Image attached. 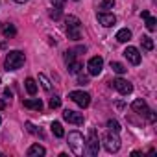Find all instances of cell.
I'll return each instance as SVG.
<instances>
[{
    "mask_svg": "<svg viewBox=\"0 0 157 157\" xmlns=\"http://www.w3.org/2000/svg\"><path fill=\"white\" fill-rule=\"evenodd\" d=\"M59 105H61V98H59L57 94H54V96L50 98V107H52V109H57Z\"/></svg>",
    "mask_w": 157,
    "mask_h": 157,
    "instance_id": "484cf974",
    "label": "cell"
},
{
    "mask_svg": "<svg viewBox=\"0 0 157 157\" xmlns=\"http://www.w3.org/2000/svg\"><path fill=\"white\" fill-rule=\"evenodd\" d=\"M98 22L104 26V28H109V26H113L115 22H117V17L113 15V13H107V11H98Z\"/></svg>",
    "mask_w": 157,
    "mask_h": 157,
    "instance_id": "30bf717a",
    "label": "cell"
},
{
    "mask_svg": "<svg viewBox=\"0 0 157 157\" xmlns=\"http://www.w3.org/2000/svg\"><path fill=\"white\" fill-rule=\"evenodd\" d=\"M107 129L113 131V133H118L120 131V124L117 120H107Z\"/></svg>",
    "mask_w": 157,
    "mask_h": 157,
    "instance_id": "603a6c76",
    "label": "cell"
},
{
    "mask_svg": "<svg viewBox=\"0 0 157 157\" xmlns=\"http://www.w3.org/2000/svg\"><path fill=\"white\" fill-rule=\"evenodd\" d=\"M24 54L21 52V50H11V52H8V56H6V61H4V67H6V70L10 72V70H19L22 65H24Z\"/></svg>",
    "mask_w": 157,
    "mask_h": 157,
    "instance_id": "3957f363",
    "label": "cell"
},
{
    "mask_svg": "<svg viewBox=\"0 0 157 157\" xmlns=\"http://www.w3.org/2000/svg\"><path fill=\"white\" fill-rule=\"evenodd\" d=\"M4 96H8V98H11V91H10V89H6V91H4Z\"/></svg>",
    "mask_w": 157,
    "mask_h": 157,
    "instance_id": "1f68e13d",
    "label": "cell"
},
{
    "mask_svg": "<svg viewBox=\"0 0 157 157\" xmlns=\"http://www.w3.org/2000/svg\"><path fill=\"white\" fill-rule=\"evenodd\" d=\"M61 10H63V8H56V6H54V8L50 10V17H52L54 21H57V19H61Z\"/></svg>",
    "mask_w": 157,
    "mask_h": 157,
    "instance_id": "d4e9b609",
    "label": "cell"
},
{
    "mask_svg": "<svg viewBox=\"0 0 157 157\" xmlns=\"http://www.w3.org/2000/svg\"><path fill=\"white\" fill-rule=\"evenodd\" d=\"M140 44H142V50H146V52H151V50H153V41H151V37H148V35H142Z\"/></svg>",
    "mask_w": 157,
    "mask_h": 157,
    "instance_id": "ac0fdd59",
    "label": "cell"
},
{
    "mask_svg": "<svg viewBox=\"0 0 157 157\" xmlns=\"http://www.w3.org/2000/svg\"><path fill=\"white\" fill-rule=\"evenodd\" d=\"M15 33H17V30H15V26H13V24H10V26H6V28H4V35H6V37H13Z\"/></svg>",
    "mask_w": 157,
    "mask_h": 157,
    "instance_id": "4316f807",
    "label": "cell"
},
{
    "mask_svg": "<svg viewBox=\"0 0 157 157\" xmlns=\"http://www.w3.org/2000/svg\"><path fill=\"white\" fill-rule=\"evenodd\" d=\"M26 129H28L32 135H39V137H43V131H41V129H37L32 122H26Z\"/></svg>",
    "mask_w": 157,
    "mask_h": 157,
    "instance_id": "cb8c5ba5",
    "label": "cell"
},
{
    "mask_svg": "<svg viewBox=\"0 0 157 157\" xmlns=\"http://www.w3.org/2000/svg\"><path fill=\"white\" fill-rule=\"evenodd\" d=\"M124 56H126V59H128L131 65H139V63H140V52H139L135 46H128V48L124 50Z\"/></svg>",
    "mask_w": 157,
    "mask_h": 157,
    "instance_id": "8fae6325",
    "label": "cell"
},
{
    "mask_svg": "<svg viewBox=\"0 0 157 157\" xmlns=\"http://www.w3.org/2000/svg\"><path fill=\"white\" fill-rule=\"evenodd\" d=\"M2 109H6V102H4V100H0V111H2Z\"/></svg>",
    "mask_w": 157,
    "mask_h": 157,
    "instance_id": "d6a6232c",
    "label": "cell"
},
{
    "mask_svg": "<svg viewBox=\"0 0 157 157\" xmlns=\"http://www.w3.org/2000/svg\"><path fill=\"white\" fill-rule=\"evenodd\" d=\"M52 2V6H56V8H63L65 6V0H50Z\"/></svg>",
    "mask_w": 157,
    "mask_h": 157,
    "instance_id": "4dcf8cb0",
    "label": "cell"
},
{
    "mask_svg": "<svg viewBox=\"0 0 157 157\" xmlns=\"http://www.w3.org/2000/svg\"><path fill=\"white\" fill-rule=\"evenodd\" d=\"M50 128H52V133H54L56 137H63V135H65L63 126H61L59 122H52V126H50Z\"/></svg>",
    "mask_w": 157,
    "mask_h": 157,
    "instance_id": "d6986e66",
    "label": "cell"
},
{
    "mask_svg": "<svg viewBox=\"0 0 157 157\" xmlns=\"http://www.w3.org/2000/svg\"><path fill=\"white\" fill-rule=\"evenodd\" d=\"M17 4H24V2H28V0H15Z\"/></svg>",
    "mask_w": 157,
    "mask_h": 157,
    "instance_id": "e575fe53",
    "label": "cell"
},
{
    "mask_svg": "<svg viewBox=\"0 0 157 157\" xmlns=\"http://www.w3.org/2000/svg\"><path fill=\"white\" fill-rule=\"evenodd\" d=\"M102 68H104V59H102L100 56H94V57L89 59V63H87V70H89L91 76H98V74L102 72Z\"/></svg>",
    "mask_w": 157,
    "mask_h": 157,
    "instance_id": "ba28073f",
    "label": "cell"
},
{
    "mask_svg": "<svg viewBox=\"0 0 157 157\" xmlns=\"http://www.w3.org/2000/svg\"><path fill=\"white\" fill-rule=\"evenodd\" d=\"M129 39H131V30L122 28V30L117 32V41H118V43H128Z\"/></svg>",
    "mask_w": 157,
    "mask_h": 157,
    "instance_id": "9a60e30c",
    "label": "cell"
},
{
    "mask_svg": "<svg viewBox=\"0 0 157 157\" xmlns=\"http://www.w3.org/2000/svg\"><path fill=\"white\" fill-rule=\"evenodd\" d=\"M22 104H24V107H28V109H35V111H43V102H41L39 98H33V100H24Z\"/></svg>",
    "mask_w": 157,
    "mask_h": 157,
    "instance_id": "5bb4252c",
    "label": "cell"
},
{
    "mask_svg": "<svg viewBox=\"0 0 157 157\" xmlns=\"http://www.w3.org/2000/svg\"><path fill=\"white\" fill-rule=\"evenodd\" d=\"M46 153V150H44V146H41V144H32L30 148H28V157H43Z\"/></svg>",
    "mask_w": 157,
    "mask_h": 157,
    "instance_id": "4fadbf2b",
    "label": "cell"
},
{
    "mask_svg": "<svg viewBox=\"0 0 157 157\" xmlns=\"http://www.w3.org/2000/svg\"><path fill=\"white\" fill-rule=\"evenodd\" d=\"M0 28H2V24H0Z\"/></svg>",
    "mask_w": 157,
    "mask_h": 157,
    "instance_id": "8d00e7d4",
    "label": "cell"
},
{
    "mask_svg": "<svg viewBox=\"0 0 157 157\" xmlns=\"http://www.w3.org/2000/svg\"><path fill=\"white\" fill-rule=\"evenodd\" d=\"M24 87H26L28 94H32V96L37 93V83H35V80H33V78H26V82H24Z\"/></svg>",
    "mask_w": 157,
    "mask_h": 157,
    "instance_id": "e0dca14e",
    "label": "cell"
},
{
    "mask_svg": "<svg viewBox=\"0 0 157 157\" xmlns=\"http://www.w3.org/2000/svg\"><path fill=\"white\" fill-rule=\"evenodd\" d=\"M39 82H41V85H43L44 91H48V93L52 91V83H50V80H48L44 74H39Z\"/></svg>",
    "mask_w": 157,
    "mask_h": 157,
    "instance_id": "ffe728a7",
    "label": "cell"
},
{
    "mask_svg": "<svg viewBox=\"0 0 157 157\" xmlns=\"http://www.w3.org/2000/svg\"><path fill=\"white\" fill-rule=\"evenodd\" d=\"M104 148H105L109 153L118 151V150H120V139H118V133L109 131V133L104 137Z\"/></svg>",
    "mask_w": 157,
    "mask_h": 157,
    "instance_id": "5b68a950",
    "label": "cell"
},
{
    "mask_svg": "<svg viewBox=\"0 0 157 157\" xmlns=\"http://www.w3.org/2000/svg\"><path fill=\"white\" fill-rule=\"evenodd\" d=\"M65 24H67L65 30H67L68 39H72V41H80L82 39V22H80V19L74 17V15H68L65 19Z\"/></svg>",
    "mask_w": 157,
    "mask_h": 157,
    "instance_id": "6da1fadb",
    "label": "cell"
},
{
    "mask_svg": "<svg viewBox=\"0 0 157 157\" xmlns=\"http://www.w3.org/2000/svg\"><path fill=\"white\" fill-rule=\"evenodd\" d=\"M0 124H2V118H0Z\"/></svg>",
    "mask_w": 157,
    "mask_h": 157,
    "instance_id": "d590c367",
    "label": "cell"
},
{
    "mask_svg": "<svg viewBox=\"0 0 157 157\" xmlns=\"http://www.w3.org/2000/svg\"><path fill=\"white\" fill-rule=\"evenodd\" d=\"M115 0H102V10H113Z\"/></svg>",
    "mask_w": 157,
    "mask_h": 157,
    "instance_id": "f1b7e54d",
    "label": "cell"
},
{
    "mask_svg": "<svg viewBox=\"0 0 157 157\" xmlns=\"http://www.w3.org/2000/svg\"><path fill=\"white\" fill-rule=\"evenodd\" d=\"M111 83H113V87H115L122 96H128V94H131V91H133V85H131L128 80H124V78H117V80H113Z\"/></svg>",
    "mask_w": 157,
    "mask_h": 157,
    "instance_id": "52a82bcc",
    "label": "cell"
},
{
    "mask_svg": "<svg viewBox=\"0 0 157 157\" xmlns=\"http://www.w3.org/2000/svg\"><path fill=\"white\" fill-rule=\"evenodd\" d=\"M85 151L89 155H98V151H100V139H98V133L94 128L89 129V139L85 140Z\"/></svg>",
    "mask_w": 157,
    "mask_h": 157,
    "instance_id": "277c9868",
    "label": "cell"
},
{
    "mask_svg": "<svg viewBox=\"0 0 157 157\" xmlns=\"http://www.w3.org/2000/svg\"><path fill=\"white\" fill-rule=\"evenodd\" d=\"M144 21H146V28H148L150 32H155V28H157V21H155L153 17H150V15H148Z\"/></svg>",
    "mask_w": 157,
    "mask_h": 157,
    "instance_id": "7402d4cb",
    "label": "cell"
},
{
    "mask_svg": "<svg viewBox=\"0 0 157 157\" xmlns=\"http://www.w3.org/2000/svg\"><path fill=\"white\" fill-rule=\"evenodd\" d=\"M68 98L80 107H89V104H91V94L83 93V91H72V93H68Z\"/></svg>",
    "mask_w": 157,
    "mask_h": 157,
    "instance_id": "8992f818",
    "label": "cell"
},
{
    "mask_svg": "<svg viewBox=\"0 0 157 157\" xmlns=\"http://www.w3.org/2000/svg\"><path fill=\"white\" fill-rule=\"evenodd\" d=\"M148 15H150V13H148V11H146V10H144V11H142V13H140V17H142V19H146V17H148Z\"/></svg>",
    "mask_w": 157,
    "mask_h": 157,
    "instance_id": "836d02e7",
    "label": "cell"
},
{
    "mask_svg": "<svg viewBox=\"0 0 157 157\" xmlns=\"http://www.w3.org/2000/svg\"><path fill=\"white\" fill-rule=\"evenodd\" d=\"M63 118H65L67 122H70V124H76V126H82V124L85 122V118H83L82 113H76V111H72V109H65V111H63Z\"/></svg>",
    "mask_w": 157,
    "mask_h": 157,
    "instance_id": "9c48e42d",
    "label": "cell"
},
{
    "mask_svg": "<svg viewBox=\"0 0 157 157\" xmlns=\"http://www.w3.org/2000/svg\"><path fill=\"white\" fill-rule=\"evenodd\" d=\"M74 59H76V52H74V50H67V52H65V63L68 65V63L74 61Z\"/></svg>",
    "mask_w": 157,
    "mask_h": 157,
    "instance_id": "83f0119b",
    "label": "cell"
},
{
    "mask_svg": "<svg viewBox=\"0 0 157 157\" xmlns=\"http://www.w3.org/2000/svg\"><path fill=\"white\" fill-rule=\"evenodd\" d=\"M67 67H68V72H70V74H80V72H82V68H83V63L74 59V61H70Z\"/></svg>",
    "mask_w": 157,
    "mask_h": 157,
    "instance_id": "2e32d148",
    "label": "cell"
},
{
    "mask_svg": "<svg viewBox=\"0 0 157 157\" xmlns=\"http://www.w3.org/2000/svg\"><path fill=\"white\" fill-rule=\"evenodd\" d=\"M68 148L74 155H83L85 153V139L80 131H70L68 133Z\"/></svg>",
    "mask_w": 157,
    "mask_h": 157,
    "instance_id": "7a4b0ae2",
    "label": "cell"
},
{
    "mask_svg": "<svg viewBox=\"0 0 157 157\" xmlns=\"http://www.w3.org/2000/svg\"><path fill=\"white\" fill-rule=\"evenodd\" d=\"M87 83H89L87 76H80V78H78V85H87Z\"/></svg>",
    "mask_w": 157,
    "mask_h": 157,
    "instance_id": "f546056e",
    "label": "cell"
},
{
    "mask_svg": "<svg viewBox=\"0 0 157 157\" xmlns=\"http://www.w3.org/2000/svg\"><path fill=\"white\" fill-rule=\"evenodd\" d=\"M131 109L137 113V115H140V117H146L148 113H150V107H148V104L144 102V100H135L133 104H131Z\"/></svg>",
    "mask_w": 157,
    "mask_h": 157,
    "instance_id": "7c38bea8",
    "label": "cell"
},
{
    "mask_svg": "<svg viewBox=\"0 0 157 157\" xmlns=\"http://www.w3.org/2000/svg\"><path fill=\"white\" fill-rule=\"evenodd\" d=\"M111 68H113L117 74H124V72L128 70V68H126L122 63H118V61H111Z\"/></svg>",
    "mask_w": 157,
    "mask_h": 157,
    "instance_id": "44dd1931",
    "label": "cell"
}]
</instances>
